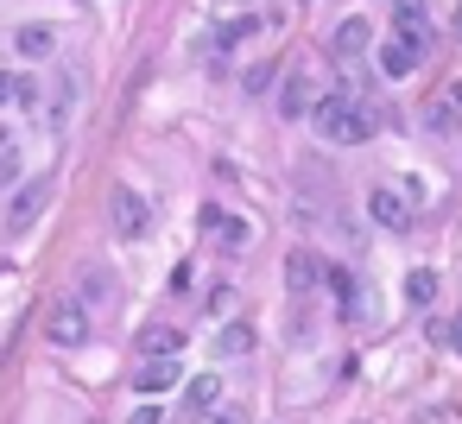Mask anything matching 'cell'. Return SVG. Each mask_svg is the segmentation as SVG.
<instances>
[{
  "label": "cell",
  "instance_id": "obj_1",
  "mask_svg": "<svg viewBox=\"0 0 462 424\" xmlns=\"http://www.w3.org/2000/svg\"><path fill=\"white\" fill-rule=\"evenodd\" d=\"M310 127L329 140V146H367L374 134H380V121H374V108L361 102V96H323L317 108H310Z\"/></svg>",
  "mask_w": 462,
  "mask_h": 424
},
{
  "label": "cell",
  "instance_id": "obj_2",
  "mask_svg": "<svg viewBox=\"0 0 462 424\" xmlns=\"http://www.w3.org/2000/svg\"><path fill=\"white\" fill-rule=\"evenodd\" d=\"M89 329H96V317H89L83 298H51V310H45V336H51L58 348H83Z\"/></svg>",
  "mask_w": 462,
  "mask_h": 424
},
{
  "label": "cell",
  "instance_id": "obj_3",
  "mask_svg": "<svg viewBox=\"0 0 462 424\" xmlns=\"http://www.w3.org/2000/svg\"><path fill=\"white\" fill-rule=\"evenodd\" d=\"M108 216H115V235H121V241H140V235L152 228V203H146L140 190H127V184L108 197Z\"/></svg>",
  "mask_w": 462,
  "mask_h": 424
},
{
  "label": "cell",
  "instance_id": "obj_4",
  "mask_svg": "<svg viewBox=\"0 0 462 424\" xmlns=\"http://www.w3.org/2000/svg\"><path fill=\"white\" fill-rule=\"evenodd\" d=\"M203 228H209V241H216L222 253H247V247H254V222H241V216H228V209H203Z\"/></svg>",
  "mask_w": 462,
  "mask_h": 424
},
{
  "label": "cell",
  "instance_id": "obj_5",
  "mask_svg": "<svg viewBox=\"0 0 462 424\" xmlns=\"http://www.w3.org/2000/svg\"><path fill=\"white\" fill-rule=\"evenodd\" d=\"M418 64H424V45H411V39H399V32H393V39L380 45V77H393V83H399V77H411Z\"/></svg>",
  "mask_w": 462,
  "mask_h": 424
},
{
  "label": "cell",
  "instance_id": "obj_6",
  "mask_svg": "<svg viewBox=\"0 0 462 424\" xmlns=\"http://www.w3.org/2000/svg\"><path fill=\"white\" fill-rule=\"evenodd\" d=\"M393 32L430 51V14H424V0H393Z\"/></svg>",
  "mask_w": 462,
  "mask_h": 424
},
{
  "label": "cell",
  "instance_id": "obj_7",
  "mask_svg": "<svg viewBox=\"0 0 462 424\" xmlns=\"http://www.w3.org/2000/svg\"><path fill=\"white\" fill-rule=\"evenodd\" d=\"M39 216H45V178L20 184V197H14V209H7V228H14V235H26Z\"/></svg>",
  "mask_w": 462,
  "mask_h": 424
},
{
  "label": "cell",
  "instance_id": "obj_8",
  "mask_svg": "<svg viewBox=\"0 0 462 424\" xmlns=\"http://www.w3.org/2000/svg\"><path fill=\"white\" fill-rule=\"evenodd\" d=\"M178 380H184V373H178V355H146V361H140V373H134V386H140V392H171Z\"/></svg>",
  "mask_w": 462,
  "mask_h": 424
},
{
  "label": "cell",
  "instance_id": "obj_9",
  "mask_svg": "<svg viewBox=\"0 0 462 424\" xmlns=\"http://www.w3.org/2000/svg\"><path fill=\"white\" fill-rule=\"evenodd\" d=\"M323 279H329V266H323L310 247H298V253L285 260V285H291V291H317Z\"/></svg>",
  "mask_w": 462,
  "mask_h": 424
},
{
  "label": "cell",
  "instance_id": "obj_10",
  "mask_svg": "<svg viewBox=\"0 0 462 424\" xmlns=\"http://www.w3.org/2000/svg\"><path fill=\"white\" fill-rule=\"evenodd\" d=\"M367 45H374V26H367V20H355V14L329 32V51H336V58H361Z\"/></svg>",
  "mask_w": 462,
  "mask_h": 424
},
{
  "label": "cell",
  "instance_id": "obj_11",
  "mask_svg": "<svg viewBox=\"0 0 462 424\" xmlns=\"http://www.w3.org/2000/svg\"><path fill=\"white\" fill-rule=\"evenodd\" d=\"M424 115H430V127H437V134H456V140H462V89L430 96V108H424Z\"/></svg>",
  "mask_w": 462,
  "mask_h": 424
},
{
  "label": "cell",
  "instance_id": "obj_12",
  "mask_svg": "<svg viewBox=\"0 0 462 424\" xmlns=\"http://www.w3.org/2000/svg\"><path fill=\"white\" fill-rule=\"evenodd\" d=\"M14 45H20V58H32V64H39V58H51V51H58V32H51V26H20V32H14Z\"/></svg>",
  "mask_w": 462,
  "mask_h": 424
},
{
  "label": "cell",
  "instance_id": "obj_13",
  "mask_svg": "<svg viewBox=\"0 0 462 424\" xmlns=\"http://www.w3.org/2000/svg\"><path fill=\"white\" fill-rule=\"evenodd\" d=\"M367 209H374V222H380V228H411V209H405L393 190H374V197H367Z\"/></svg>",
  "mask_w": 462,
  "mask_h": 424
},
{
  "label": "cell",
  "instance_id": "obj_14",
  "mask_svg": "<svg viewBox=\"0 0 462 424\" xmlns=\"http://www.w3.org/2000/svg\"><path fill=\"white\" fill-rule=\"evenodd\" d=\"M140 348H146V355H178V348H184V329H171V323H152Z\"/></svg>",
  "mask_w": 462,
  "mask_h": 424
},
{
  "label": "cell",
  "instance_id": "obj_15",
  "mask_svg": "<svg viewBox=\"0 0 462 424\" xmlns=\"http://www.w3.org/2000/svg\"><path fill=\"white\" fill-rule=\"evenodd\" d=\"M209 405H222V380H216V373H197V380H190V418L209 411Z\"/></svg>",
  "mask_w": 462,
  "mask_h": 424
},
{
  "label": "cell",
  "instance_id": "obj_16",
  "mask_svg": "<svg viewBox=\"0 0 462 424\" xmlns=\"http://www.w3.org/2000/svg\"><path fill=\"white\" fill-rule=\"evenodd\" d=\"M304 108H310V89H304V83H298V77H291V83H285V89H279V115H285V121H298V115H304Z\"/></svg>",
  "mask_w": 462,
  "mask_h": 424
},
{
  "label": "cell",
  "instance_id": "obj_17",
  "mask_svg": "<svg viewBox=\"0 0 462 424\" xmlns=\"http://www.w3.org/2000/svg\"><path fill=\"white\" fill-rule=\"evenodd\" d=\"M329 285H336L342 310H361V285H355V272H348V266H329Z\"/></svg>",
  "mask_w": 462,
  "mask_h": 424
},
{
  "label": "cell",
  "instance_id": "obj_18",
  "mask_svg": "<svg viewBox=\"0 0 462 424\" xmlns=\"http://www.w3.org/2000/svg\"><path fill=\"white\" fill-rule=\"evenodd\" d=\"M405 298H411V304H430V298H437V272H430V266H418V272L405 279Z\"/></svg>",
  "mask_w": 462,
  "mask_h": 424
},
{
  "label": "cell",
  "instance_id": "obj_19",
  "mask_svg": "<svg viewBox=\"0 0 462 424\" xmlns=\"http://www.w3.org/2000/svg\"><path fill=\"white\" fill-rule=\"evenodd\" d=\"M247 348H254V329L247 323H228L222 329V355H247Z\"/></svg>",
  "mask_w": 462,
  "mask_h": 424
},
{
  "label": "cell",
  "instance_id": "obj_20",
  "mask_svg": "<svg viewBox=\"0 0 462 424\" xmlns=\"http://www.w3.org/2000/svg\"><path fill=\"white\" fill-rule=\"evenodd\" d=\"M197 424H247V411L241 405H209V411H197Z\"/></svg>",
  "mask_w": 462,
  "mask_h": 424
},
{
  "label": "cell",
  "instance_id": "obj_21",
  "mask_svg": "<svg viewBox=\"0 0 462 424\" xmlns=\"http://www.w3.org/2000/svg\"><path fill=\"white\" fill-rule=\"evenodd\" d=\"M7 184H20V159H14V146H0V190Z\"/></svg>",
  "mask_w": 462,
  "mask_h": 424
},
{
  "label": "cell",
  "instance_id": "obj_22",
  "mask_svg": "<svg viewBox=\"0 0 462 424\" xmlns=\"http://www.w3.org/2000/svg\"><path fill=\"white\" fill-rule=\"evenodd\" d=\"M437 342H443V348H456V355H462V310H456V317H449V323H443V329H437Z\"/></svg>",
  "mask_w": 462,
  "mask_h": 424
},
{
  "label": "cell",
  "instance_id": "obj_23",
  "mask_svg": "<svg viewBox=\"0 0 462 424\" xmlns=\"http://www.w3.org/2000/svg\"><path fill=\"white\" fill-rule=\"evenodd\" d=\"M14 96H20V77H0V108H7Z\"/></svg>",
  "mask_w": 462,
  "mask_h": 424
},
{
  "label": "cell",
  "instance_id": "obj_24",
  "mask_svg": "<svg viewBox=\"0 0 462 424\" xmlns=\"http://www.w3.org/2000/svg\"><path fill=\"white\" fill-rule=\"evenodd\" d=\"M127 424H159V405H140V411H134Z\"/></svg>",
  "mask_w": 462,
  "mask_h": 424
},
{
  "label": "cell",
  "instance_id": "obj_25",
  "mask_svg": "<svg viewBox=\"0 0 462 424\" xmlns=\"http://www.w3.org/2000/svg\"><path fill=\"white\" fill-rule=\"evenodd\" d=\"M456 32H462V26H456Z\"/></svg>",
  "mask_w": 462,
  "mask_h": 424
}]
</instances>
